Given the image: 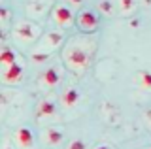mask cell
<instances>
[{
  "label": "cell",
  "instance_id": "cell-1",
  "mask_svg": "<svg viewBox=\"0 0 151 149\" xmlns=\"http://www.w3.org/2000/svg\"><path fill=\"white\" fill-rule=\"evenodd\" d=\"M64 60L72 70L76 72H83L89 66V51L79 47V45H72L64 51Z\"/></svg>",
  "mask_w": 151,
  "mask_h": 149
},
{
  "label": "cell",
  "instance_id": "cell-2",
  "mask_svg": "<svg viewBox=\"0 0 151 149\" xmlns=\"http://www.w3.org/2000/svg\"><path fill=\"white\" fill-rule=\"evenodd\" d=\"M15 36L23 42H34L38 36H40V29H38L34 23L23 21L15 27Z\"/></svg>",
  "mask_w": 151,
  "mask_h": 149
},
{
  "label": "cell",
  "instance_id": "cell-3",
  "mask_svg": "<svg viewBox=\"0 0 151 149\" xmlns=\"http://www.w3.org/2000/svg\"><path fill=\"white\" fill-rule=\"evenodd\" d=\"M53 19H55V23L59 27L66 29V27H70L74 23V13H72V10H70V6L59 4V6L53 8Z\"/></svg>",
  "mask_w": 151,
  "mask_h": 149
},
{
  "label": "cell",
  "instance_id": "cell-4",
  "mask_svg": "<svg viewBox=\"0 0 151 149\" xmlns=\"http://www.w3.org/2000/svg\"><path fill=\"white\" fill-rule=\"evenodd\" d=\"M78 27H79L83 32H93V30H96V27H98V15H96L94 11H91V10L79 11V15H78Z\"/></svg>",
  "mask_w": 151,
  "mask_h": 149
},
{
  "label": "cell",
  "instance_id": "cell-5",
  "mask_svg": "<svg viewBox=\"0 0 151 149\" xmlns=\"http://www.w3.org/2000/svg\"><path fill=\"white\" fill-rule=\"evenodd\" d=\"M60 42H63V32H47L42 38V49H45V53H49L55 47H59Z\"/></svg>",
  "mask_w": 151,
  "mask_h": 149
},
{
  "label": "cell",
  "instance_id": "cell-6",
  "mask_svg": "<svg viewBox=\"0 0 151 149\" xmlns=\"http://www.w3.org/2000/svg\"><path fill=\"white\" fill-rule=\"evenodd\" d=\"M21 76H23V66L19 62L12 64V66H8V68H2V77H4L6 83H17L21 80Z\"/></svg>",
  "mask_w": 151,
  "mask_h": 149
},
{
  "label": "cell",
  "instance_id": "cell-7",
  "mask_svg": "<svg viewBox=\"0 0 151 149\" xmlns=\"http://www.w3.org/2000/svg\"><path fill=\"white\" fill-rule=\"evenodd\" d=\"M59 81H60V76H59V70L55 66H49L42 74V83L45 87H55V85H59Z\"/></svg>",
  "mask_w": 151,
  "mask_h": 149
},
{
  "label": "cell",
  "instance_id": "cell-8",
  "mask_svg": "<svg viewBox=\"0 0 151 149\" xmlns=\"http://www.w3.org/2000/svg\"><path fill=\"white\" fill-rule=\"evenodd\" d=\"M17 142L21 147H32L34 145V136H32V130H28L27 127H21L17 130Z\"/></svg>",
  "mask_w": 151,
  "mask_h": 149
},
{
  "label": "cell",
  "instance_id": "cell-9",
  "mask_svg": "<svg viewBox=\"0 0 151 149\" xmlns=\"http://www.w3.org/2000/svg\"><path fill=\"white\" fill-rule=\"evenodd\" d=\"M0 62H2V68H8L12 64H15L17 62L15 51L9 49V47H2V51H0Z\"/></svg>",
  "mask_w": 151,
  "mask_h": 149
},
{
  "label": "cell",
  "instance_id": "cell-10",
  "mask_svg": "<svg viewBox=\"0 0 151 149\" xmlns=\"http://www.w3.org/2000/svg\"><path fill=\"white\" fill-rule=\"evenodd\" d=\"M60 100H63V104L66 108H74L79 100V91L78 89H68L66 92H63V98Z\"/></svg>",
  "mask_w": 151,
  "mask_h": 149
},
{
  "label": "cell",
  "instance_id": "cell-11",
  "mask_svg": "<svg viewBox=\"0 0 151 149\" xmlns=\"http://www.w3.org/2000/svg\"><path fill=\"white\" fill-rule=\"evenodd\" d=\"M55 111H57V106H55V102H51V100H44V102H40V106H38V115H40V117L55 115Z\"/></svg>",
  "mask_w": 151,
  "mask_h": 149
},
{
  "label": "cell",
  "instance_id": "cell-12",
  "mask_svg": "<svg viewBox=\"0 0 151 149\" xmlns=\"http://www.w3.org/2000/svg\"><path fill=\"white\" fill-rule=\"evenodd\" d=\"M45 136H47V142H49L51 145H59V143L63 142V132L57 130V128H47Z\"/></svg>",
  "mask_w": 151,
  "mask_h": 149
},
{
  "label": "cell",
  "instance_id": "cell-13",
  "mask_svg": "<svg viewBox=\"0 0 151 149\" xmlns=\"http://www.w3.org/2000/svg\"><path fill=\"white\" fill-rule=\"evenodd\" d=\"M138 80L142 83V87L144 89H151V72H147V70H142V72L138 74Z\"/></svg>",
  "mask_w": 151,
  "mask_h": 149
},
{
  "label": "cell",
  "instance_id": "cell-14",
  "mask_svg": "<svg viewBox=\"0 0 151 149\" xmlns=\"http://www.w3.org/2000/svg\"><path fill=\"white\" fill-rule=\"evenodd\" d=\"M119 8L123 13H130L134 10V0H119Z\"/></svg>",
  "mask_w": 151,
  "mask_h": 149
},
{
  "label": "cell",
  "instance_id": "cell-15",
  "mask_svg": "<svg viewBox=\"0 0 151 149\" xmlns=\"http://www.w3.org/2000/svg\"><path fill=\"white\" fill-rule=\"evenodd\" d=\"M98 10L102 13H106V15H110L111 13V2L110 0H102V2H98Z\"/></svg>",
  "mask_w": 151,
  "mask_h": 149
},
{
  "label": "cell",
  "instance_id": "cell-16",
  "mask_svg": "<svg viewBox=\"0 0 151 149\" xmlns=\"http://www.w3.org/2000/svg\"><path fill=\"white\" fill-rule=\"evenodd\" d=\"M30 59L34 60V62H45V60L49 59V53H32Z\"/></svg>",
  "mask_w": 151,
  "mask_h": 149
},
{
  "label": "cell",
  "instance_id": "cell-17",
  "mask_svg": "<svg viewBox=\"0 0 151 149\" xmlns=\"http://www.w3.org/2000/svg\"><path fill=\"white\" fill-rule=\"evenodd\" d=\"M68 149H87V145H85L83 140H74V142L68 145Z\"/></svg>",
  "mask_w": 151,
  "mask_h": 149
},
{
  "label": "cell",
  "instance_id": "cell-18",
  "mask_svg": "<svg viewBox=\"0 0 151 149\" xmlns=\"http://www.w3.org/2000/svg\"><path fill=\"white\" fill-rule=\"evenodd\" d=\"M68 2L72 4V6H76V8H78V6H81V2H83V0H68Z\"/></svg>",
  "mask_w": 151,
  "mask_h": 149
},
{
  "label": "cell",
  "instance_id": "cell-19",
  "mask_svg": "<svg viewBox=\"0 0 151 149\" xmlns=\"http://www.w3.org/2000/svg\"><path fill=\"white\" fill-rule=\"evenodd\" d=\"M6 19H8V10H6V8H2V23L6 21Z\"/></svg>",
  "mask_w": 151,
  "mask_h": 149
},
{
  "label": "cell",
  "instance_id": "cell-20",
  "mask_svg": "<svg viewBox=\"0 0 151 149\" xmlns=\"http://www.w3.org/2000/svg\"><path fill=\"white\" fill-rule=\"evenodd\" d=\"M94 149H110V147H108V145H96Z\"/></svg>",
  "mask_w": 151,
  "mask_h": 149
},
{
  "label": "cell",
  "instance_id": "cell-21",
  "mask_svg": "<svg viewBox=\"0 0 151 149\" xmlns=\"http://www.w3.org/2000/svg\"><path fill=\"white\" fill-rule=\"evenodd\" d=\"M145 4H151V0H145Z\"/></svg>",
  "mask_w": 151,
  "mask_h": 149
},
{
  "label": "cell",
  "instance_id": "cell-22",
  "mask_svg": "<svg viewBox=\"0 0 151 149\" xmlns=\"http://www.w3.org/2000/svg\"><path fill=\"white\" fill-rule=\"evenodd\" d=\"M4 149H8V147H4Z\"/></svg>",
  "mask_w": 151,
  "mask_h": 149
},
{
  "label": "cell",
  "instance_id": "cell-23",
  "mask_svg": "<svg viewBox=\"0 0 151 149\" xmlns=\"http://www.w3.org/2000/svg\"><path fill=\"white\" fill-rule=\"evenodd\" d=\"M149 149H151V147H149Z\"/></svg>",
  "mask_w": 151,
  "mask_h": 149
},
{
  "label": "cell",
  "instance_id": "cell-24",
  "mask_svg": "<svg viewBox=\"0 0 151 149\" xmlns=\"http://www.w3.org/2000/svg\"><path fill=\"white\" fill-rule=\"evenodd\" d=\"M149 115H151V113H149Z\"/></svg>",
  "mask_w": 151,
  "mask_h": 149
}]
</instances>
